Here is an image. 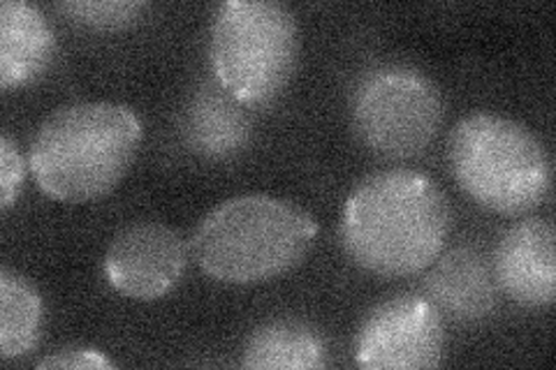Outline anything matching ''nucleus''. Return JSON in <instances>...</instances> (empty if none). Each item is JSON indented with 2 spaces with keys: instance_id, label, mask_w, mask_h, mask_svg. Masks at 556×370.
<instances>
[{
  "instance_id": "nucleus-10",
  "label": "nucleus",
  "mask_w": 556,
  "mask_h": 370,
  "mask_svg": "<svg viewBox=\"0 0 556 370\" xmlns=\"http://www.w3.org/2000/svg\"><path fill=\"white\" fill-rule=\"evenodd\" d=\"M54 56L56 35L45 14L26 0H5L0 5V86L40 79Z\"/></svg>"
},
{
  "instance_id": "nucleus-2",
  "label": "nucleus",
  "mask_w": 556,
  "mask_h": 370,
  "mask_svg": "<svg viewBox=\"0 0 556 370\" xmlns=\"http://www.w3.org/2000/svg\"><path fill=\"white\" fill-rule=\"evenodd\" d=\"M139 144L142 120L128 104H67L35 132L28 167L51 200L89 202L118 186L135 163Z\"/></svg>"
},
{
  "instance_id": "nucleus-15",
  "label": "nucleus",
  "mask_w": 556,
  "mask_h": 370,
  "mask_svg": "<svg viewBox=\"0 0 556 370\" xmlns=\"http://www.w3.org/2000/svg\"><path fill=\"white\" fill-rule=\"evenodd\" d=\"M26 169H30L26 157L16 149L12 137L3 132V137H0V208L3 210H10L16 197H20L26 181Z\"/></svg>"
},
{
  "instance_id": "nucleus-6",
  "label": "nucleus",
  "mask_w": 556,
  "mask_h": 370,
  "mask_svg": "<svg viewBox=\"0 0 556 370\" xmlns=\"http://www.w3.org/2000/svg\"><path fill=\"white\" fill-rule=\"evenodd\" d=\"M359 142L386 161H410L439 137L445 120L441 91L417 67L390 63L369 69L351 100Z\"/></svg>"
},
{
  "instance_id": "nucleus-13",
  "label": "nucleus",
  "mask_w": 556,
  "mask_h": 370,
  "mask_svg": "<svg viewBox=\"0 0 556 370\" xmlns=\"http://www.w3.org/2000/svg\"><path fill=\"white\" fill-rule=\"evenodd\" d=\"M45 304L30 280L12 269H0V357H26L42 336Z\"/></svg>"
},
{
  "instance_id": "nucleus-16",
  "label": "nucleus",
  "mask_w": 556,
  "mask_h": 370,
  "mask_svg": "<svg viewBox=\"0 0 556 370\" xmlns=\"http://www.w3.org/2000/svg\"><path fill=\"white\" fill-rule=\"evenodd\" d=\"M116 363L102 355L100 349L93 347H81V345H70L56 349L54 355L45 357L38 361L40 370H110Z\"/></svg>"
},
{
  "instance_id": "nucleus-14",
  "label": "nucleus",
  "mask_w": 556,
  "mask_h": 370,
  "mask_svg": "<svg viewBox=\"0 0 556 370\" xmlns=\"http://www.w3.org/2000/svg\"><path fill=\"white\" fill-rule=\"evenodd\" d=\"M149 10L147 3H137V0H100V3H61L59 12H63L70 22H77L81 26L98 28V30H121L130 28L142 20Z\"/></svg>"
},
{
  "instance_id": "nucleus-12",
  "label": "nucleus",
  "mask_w": 556,
  "mask_h": 370,
  "mask_svg": "<svg viewBox=\"0 0 556 370\" xmlns=\"http://www.w3.org/2000/svg\"><path fill=\"white\" fill-rule=\"evenodd\" d=\"M241 366L249 370H320L327 366V347L313 327L298 320H274L251 333Z\"/></svg>"
},
{
  "instance_id": "nucleus-9",
  "label": "nucleus",
  "mask_w": 556,
  "mask_h": 370,
  "mask_svg": "<svg viewBox=\"0 0 556 370\" xmlns=\"http://www.w3.org/2000/svg\"><path fill=\"white\" fill-rule=\"evenodd\" d=\"M496 285L515 304L552 306L556 298V229L545 218L515 222L501 237L492 259Z\"/></svg>"
},
{
  "instance_id": "nucleus-8",
  "label": "nucleus",
  "mask_w": 556,
  "mask_h": 370,
  "mask_svg": "<svg viewBox=\"0 0 556 370\" xmlns=\"http://www.w3.org/2000/svg\"><path fill=\"white\" fill-rule=\"evenodd\" d=\"M188 245L179 232L153 220L121 229L104 253L108 283L135 302L167 296L186 271Z\"/></svg>"
},
{
  "instance_id": "nucleus-1",
  "label": "nucleus",
  "mask_w": 556,
  "mask_h": 370,
  "mask_svg": "<svg viewBox=\"0 0 556 370\" xmlns=\"http://www.w3.org/2000/svg\"><path fill=\"white\" fill-rule=\"evenodd\" d=\"M452 210L439 183L415 169H386L359 181L341 218L345 253L380 278L427 271L445 248Z\"/></svg>"
},
{
  "instance_id": "nucleus-5",
  "label": "nucleus",
  "mask_w": 556,
  "mask_h": 370,
  "mask_svg": "<svg viewBox=\"0 0 556 370\" xmlns=\"http://www.w3.org/2000/svg\"><path fill=\"white\" fill-rule=\"evenodd\" d=\"M214 75L237 102L265 107L286 91L300 61V24L276 0H228L208 42Z\"/></svg>"
},
{
  "instance_id": "nucleus-7",
  "label": "nucleus",
  "mask_w": 556,
  "mask_h": 370,
  "mask_svg": "<svg viewBox=\"0 0 556 370\" xmlns=\"http://www.w3.org/2000/svg\"><path fill=\"white\" fill-rule=\"evenodd\" d=\"M443 352V312L420 294H394L380 302L364 317L355 339V361L367 370L439 368Z\"/></svg>"
},
{
  "instance_id": "nucleus-11",
  "label": "nucleus",
  "mask_w": 556,
  "mask_h": 370,
  "mask_svg": "<svg viewBox=\"0 0 556 370\" xmlns=\"http://www.w3.org/2000/svg\"><path fill=\"white\" fill-rule=\"evenodd\" d=\"M425 288L441 312L464 322L482 320L496 304L492 269L478 253L466 248L452 251L443 259L433 261Z\"/></svg>"
},
{
  "instance_id": "nucleus-4",
  "label": "nucleus",
  "mask_w": 556,
  "mask_h": 370,
  "mask_svg": "<svg viewBox=\"0 0 556 370\" xmlns=\"http://www.w3.org/2000/svg\"><path fill=\"white\" fill-rule=\"evenodd\" d=\"M450 167L466 195L498 216L529 214L552 190L547 149L506 116L462 118L450 135Z\"/></svg>"
},
{
  "instance_id": "nucleus-3",
  "label": "nucleus",
  "mask_w": 556,
  "mask_h": 370,
  "mask_svg": "<svg viewBox=\"0 0 556 370\" xmlns=\"http://www.w3.org/2000/svg\"><path fill=\"white\" fill-rule=\"evenodd\" d=\"M318 222L298 204L269 195L225 200L200 220L190 253L216 283H267L308 255Z\"/></svg>"
}]
</instances>
